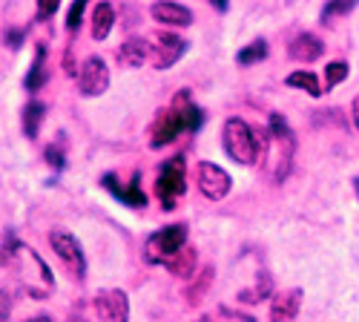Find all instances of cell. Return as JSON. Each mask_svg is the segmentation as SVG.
<instances>
[{
  "mask_svg": "<svg viewBox=\"0 0 359 322\" xmlns=\"http://www.w3.org/2000/svg\"><path fill=\"white\" fill-rule=\"evenodd\" d=\"M187 245V227L184 224H167L161 230H156L153 236L147 239V262L153 265H164V262L178 253Z\"/></svg>",
  "mask_w": 359,
  "mask_h": 322,
  "instance_id": "cell-4",
  "label": "cell"
},
{
  "mask_svg": "<svg viewBox=\"0 0 359 322\" xmlns=\"http://www.w3.org/2000/svg\"><path fill=\"white\" fill-rule=\"evenodd\" d=\"M196 185L201 190L204 199H210V201H222L230 187H233V179H230V173L213 161H201L198 164V173H196Z\"/></svg>",
  "mask_w": 359,
  "mask_h": 322,
  "instance_id": "cell-7",
  "label": "cell"
},
{
  "mask_svg": "<svg viewBox=\"0 0 359 322\" xmlns=\"http://www.w3.org/2000/svg\"><path fill=\"white\" fill-rule=\"evenodd\" d=\"M287 52H290L293 61H299V64H313V61H319V58L325 55V43L316 35L302 32V35H296L290 41V49Z\"/></svg>",
  "mask_w": 359,
  "mask_h": 322,
  "instance_id": "cell-14",
  "label": "cell"
},
{
  "mask_svg": "<svg viewBox=\"0 0 359 322\" xmlns=\"http://www.w3.org/2000/svg\"><path fill=\"white\" fill-rule=\"evenodd\" d=\"M86 4H89V0H75V4L69 6V12H67V29H69V32H78V29H81Z\"/></svg>",
  "mask_w": 359,
  "mask_h": 322,
  "instance_id": "cell-27",
  "label": "cell"
},
{
  "mask_svg": "<svg viewBox=\"0 0 359 322\" xmlns=\"http://www.w3.org/2000/svg\"><path fill=\"white\" fill-rule=\"evenodd\" d=\"M182 133H187L182 109H175V107L161 109L156 115V121H153V130H149V147H153V150L167 147V144H172Z\"/></svg>",
  "mask_w": 359,
  "mask_h": 322,
  "instance_id": "cell-8",
  "label": "cell"
},
{
  "mask_svg": "<svg viewBox=\"0 0 359 322\" xmlns=\"http://www.w3.org/2000/svg\"><path fill=\"white\" fill-rule=\"evenodd\" d=\"M196 322H213V319H207V316H201V319H196Z\"/></svg>",
  "mask_w": 359,
  "mask_h": 322,
  "instance_id": "cell-37",
  "label": "cell"
},
{
  "mask_svg": "<svg viewBox=\"0 0 359 322\" xmlns=\"http://www.w3.org/2000/svg\"><path fill=\"white\" fill-rule=\"evenodd\" d=\"M222 141H224V153L233 161L245 164V167L256 164V133L245 119H227Z\"/></svg>",
  "mask_w": 359,
  "mask_h": 322,
  "instance_id": "cell-2",
  "label": "cell"
},
{
  "mask_svg": "<svg viewBox=\"0 0 359 322\" xmlns=\"http://www.w3.org/2000/svg\"><path fill=\"white\" fill-rule=\"evenodd\" d=\"M149 15L156 18V23H164V26H190L193 23V12L175 0H158L149 9Z\"/></svg>",
  "mask_w": 359,
  "mask_h": 322,
  "instance_id": "cell-13",
  "label": "cell"
},
{
  "mask_svg": "<svg viewBox=\"0 0 359 322\" xmlns=\"http://www.w3.org/2000/svg\"><path fill=\"white\" fill-rule=\"evenodd\" d=\"M149 58H153V46L144 38H130L118 49V61H121V67H130V69L144 67V61H149Z\"/></svg>",
  "mask_w": 359,
  "mask_h": 322,
  "instance_id": "cell-15",
  "label": "cell"
},
{
  "mask_svg": "<svg viewBox=\"0 0 359 322\" xmlns=\"http://www.w3.org/2000/svg\"><path fill=\"white\" fill-rule=\"evenodd\" d=\"M184 190H187V164L182 156H175L161 164L156 179V193L164 204V210H175V199L184 196Z\"/></svg>",
  "mask_w": 359,
  "mask_h": 322,
  "instance_id": "cell-3",
  "label": "cell"
},
{
  "mask_svg": "<svg viewBox=\"0 0 359 322\" xmlns=\"http://www.w3.org/2000/svg\"><path fill=\"white\" fill-rule=\"evenodd\" d=\"M207 4L216 6L219 12H227V9H230V0H207Z\"/></svg>",
  "mask_w": 359,
  "mask_h": 322,
  "instance_id": "cell-33",
  "label": "cell"
},
{
  "mask_svg": "<svg viewBox=\"0 0 359 322\" xmlns=\"http://www.w3.org/2000/svg\"><path fill=\"white\" fill-rule=\"evenodd\" d=\"M93 308L98 314V322H130V297L118 288L98 290Z\"/></svg>",
  "mask_w": 359,
  "mask_h": 322,
  "instance_id": "cell-9",
  "label": "cell"
},
{
  "mask_svg": "<svg viewBox=\"0 0 359 322\" xmlns=\"http://www.w3.org/2000/svg\"><path fill=\"white\" fill-rule=\"evenodd\" d=\"M101 185H104L118 201H124L127 208H135V210H138V208H147V196H144V190H141V175H138V173H133L130 185H121L115 173H107L104 179H101Z\"/></svg>",
  "mask_w": 359,
  "mask_h": 322,
  "instance_id": "cell-11",
  "label": "cell"
},
{
  "mask_svg": "<svg viewBox=\"0 0 359 322\" xmlns=\"http://www.w3.org/2000/svg\"><path fill=\"white\" fill-rule=\"evenodd\" d=\"M69 322H86V319H83V316H72Z\"/></svg>",
  "mask_w": 359,
  "mask_h": 322,
  "instance_id": "cell-36",
  "label": "cell"
},
{
  "mask_svg": "<svg viewBox=\"0 0 359 322\" xmlns=\"http://www.w3.org/2000/svg\"><path fill=\"white\" fill-rule=\"evenodd\" d=\"M196 265H198V253L190 248V245H184L178 253H172L167 262H164V268L172 274V276H182V279H193V274H196Z\"/></svg>",
  "mask_w": 359,
  "mask_h": 322,
  "instance_id": "cell-16",
  "label": "cell"
},
{
  "mask_svg": "<svg viewBox=\"0 0 359 322\" xmlns=\"http://www.w3.org/2000/svg\"><path fill=\"white\" fill-rule=\"evenodd\" d=\"M302 290L299 288H290V290H282L271 300V322H293L299 316V308H302Z\"/></svg>",
  "mask_w": 359,
  "mask_h": 322,
  "instance_id": "cell-12",
  "label": "cell"
},
{
  "mask_svg": "<svg viewBox=\"0 0 359 322\" xmlns=\"http://www.w3.org/2000/svg\"><path fill=\"white\" fill-rule=\"evenodd\" d=\"M9 314H12V302H9L6 297H0V322H6Z\"/></svg>",
  "mask_w": 359,
  "mask_h": 322,
  "instance_id": "cell-32",
  "label": "cell"
},
{
  "mask_svg": "<svg viewBox=\"0 0 359 322\" xmlns=\"http://www.w3.org/2000/svg\"><path fill=\"white\" fill-rule=\"evenodd\" d=\"M293 150H296L293 135L290 138H279L271 130H259L256 133V164L262 161L273 182H282L285 175L290 173Z\"/></svg>",
  "mask_w": 359,
  "mask_h": 322,
  "instance_id": "cell-1",
  "label": "cell"
},
{
  "mask_svg": "<svg viewBox=\"0 0 359 322\" xmlns=\"http://www.w3.org/2000/svg\"><path fill=\"white\" fill-rule=\"evenodd\" d=\"M222 314H224V316H233V319H238V322H256L253 316H248V314H238V311H233V308H222Z\"/></svg>",
  "mask_w": 359,
  "mask_h": 322,
  "instance_id": "cell-31",
  "label": "cell"
},
{
  "mask_svg": "<svg viewBox=\"0 0 359 322\" xmlns=\"http://www.w3.org/2000/svg\"><path fill=\"white\" fill-rule=\"evenodd\" d=\"M187 46L190 43L184 38L161 32V35H156V46H153V58H149V61H153L156 69H170V67H175L184 58Z\"/></svg>",
  "mask_w": 359,
  "mask_h": 322,
  "instance_id": "cell-10",
  "label": "cell"
},
{
  "mask_svg": "<svg viewBox=\"0 0 359 322\" xmlns=\"http://www.w3.org/2000/svg\"><path fill=\"white\" fill-rule=\"evenodd\" d=\"M109 90V69L107 61L98 55H89L78 69V93L83 98H98Z\"/></svg>",
  "mask_w": 359,
  "mask_h": 322,
  "instance_id": "cell-5",
  "label": "cell"
},
{
  "mask_svg": "<svg viewBox=\"0 0 359 322\" xmlns=\"http://www.w3.org/2000/svg\"><path fill=\"white\" fill-rule=\"evenodd\" d=\"M112 26H115V9L109 4H95V9H93V38L107 41Z\"/></svg>",
  "mask_w": 359,
  "mask_h": 322,
  "instance_id": "cell-18",
  "label": "cell"
},
{
  "mask_svg": "<svg viewBox=\"0 0 359 322\" xmlns=\"http://www.w3.org/2000/svg\"><path fill=\"white\" fill-rule=\"evenodd\" d=\"M23 38H26V32H23V29H6V32H4V43L9 46V49H20L23 46Z\"/></svg>",
  "mask_w": 359,
  "mask_h": 322,
  "instance_id": "cell-29",
  "label": "cell"
},
{
  "mask_svg": "<svg viewBox=\"0 0 359 322\" xmlns=\"http://www.w3.org/2000/svg\"><path fill=\"white\" fill-rule=\"evenodd\" d=\"M49 245L57 253V259H61L78 279H83V274H86V256H83L81 242L72 236V233L69 230H52L49 233Z\"/></svg>",
  "mask_w": 359,
  "mask_h": 322,
  "instance_id": "cell-6",
  "label": "cell"
},
{
  "mask_svg": "<svg viewBox=\"0 0 359 322\" xmlns=\"http://www.w3.org/2000/svg\"><path fill=\"white\" fill-rule=\"evenodd\" d=\"M271 297H273V276L267 274V271H262L259 279H256V285H253V290H242V294H238V302L256 305V302L271 300Z\"/></svg>",
  "mask_w": 359,
  "mask_h": 322,
  "instance_id": "cell-20",
  "label": "cell"
},
{
  "mask_svg": "<svg viewBox=\"0 0 359 322\" xmlns=\"http://www.w3.org/2000/svg\"><path fill=\"white\" fill-rule=\"evenodd\" d=\"M213 276H216V271H213V268H204V271L193 279V285L187 288V302H190V305H198V302L204 300L207 288L213 285Z\"/></svg>",
  "mask_w": 359,
  "mask_h": 322,
  "instance_id": "cell-22",
  "label": "cell"
},
{
  "mask_svg": "<svg viewBox=\"0 0 359 322\" xmlns=\"http://www.w3.org/2000/svg\"><path fill=\"white\" fill-rule=\"evenodd\" d=\"M353 124H356V130H359V95L353 98Z\"/></svg>",
  "mask_w": 359,
  "mask_h": 322,
  "instance_id": "cell-34",
  "label": "cell"
},
{
  "mask_svg": "<svg viewBox=\"0 0 359 322\" xmlns=\"http://www.w3.org/2000/svg\"><path fill=\"white\" fill-rule=\"evenodd\" d=\"M285 83L293 86V90H305L311 98H319V95L325 93L322 83H319V78H316L311 69H296V72H290V75L285 78Z\"/></svg>",
  "mask_w": 359,
  "mask_h": 322,
  "instance_id": "cell-19",
  "label": "cell"
},
{
  "mask_svg": "<svg viewBox=\"0 0 359 322\" xmlns=\"http://www.w3.org/2000/svg\"><path fill=\"white\" fill-rule=\"evenodd\" d=\"M57 6H61V0H38V20H49Z\"/></svg>",
  "mask_w": 359,
  "mask_h": 322,
  "instance_id": "cell-30",
  "label": "cell"
},
{
  "mask_svg": "<svg viewBox=\"0 0 359 322\" xmlns=\"http://www.w3.org/2000/svg\"><path fill=\"white\" fill-rule=\"evenodd\" d=\"M267 58V41H253V43H248V46H242L238 49V55H236V61L242 64V67H253V64H259V61H264Z\"/></svg>",
  "mask_w": 359,
  "mask_h": 322,
  "instance_id": "cell-23",
  "label": "cell"
},
{
  "mask_svg": "<svg viewBox=\"0 0 359 322\" xmlns=\"http://www.w3.org/2000/svg\"><path fill=\"white\" fill-rule=\"evenodd\" d=\"M46 161H49L52 167H57V170L67 164V156H64V135H61V141H55L52 147L46 150Z\"/></svg>",
  "mask_w": 359,
  "mask_h": 322,
  "instance_id": "cell-28",
  "label": "cell"
},
{
  "mask_svg": "<svg viewBox=\"0 0 359 322\" xmlns=\"http://www.w3.org/2000/svg\"><path fill=\"white\" fill-rule=\"evenodd\" d=\"M20 242H18V236H15V233L12 230H6L4 233V242H0V268H4V265H12V262L18 259V253H20Z\"/></svg>",
  "mask_w": 359,
  "mask_h": 322,
  "instance_id": "cell-26",
  "label": "cell"
},
{
  "mask_svg": "<svg viewBox=\"0 0 359 322\" xmlns=\"http://www.w3.org/2000/svg\"><path fill=\"white\" fill-rule=\"evenodd\" d=\"M26 322H55V319L46 316V314H41V316H32V319H26Z\"/></svg>",
  "mask_w": 359,
  "mask_h": 322,
  "instance_id": "cell-35",
  "label": "cell"
},
{
  "mask_svg": "<svg viewBox=\"0 0 359 322\" xmlns=\"http://www.w3.org/2000/svg\"><path fill=\"white\" fill-rule=\"evenodd\" d=\"M46 81H49V69H46V46L38 43V46H35V61H32V67H29V75H26L23 86H26L29 93H38V90H43V86H46Z\"/></svg>",
  "mask_w": 359,
  "mask_h": 322,
  "instance_id": "cell-17",
  "label": "cell"
},
{
  "mask_svg": "<svg viewBox=\"0 0 359 322\" xmlns=\"http://www.w3.org/2000/svg\"><path fill=\"white\" fill-rule=\"evenodd\" d=\"M348 64L345 61H331L325 67V75H322V86H325V93H331L334 86H339L345 78H348Z\"/></svg>",
  "mask_w": 359,
  "mask_h": 322,
  "instance_id": "cell-25",
  "label": "cell"
},
{
  "mask_svg": "<svg viewBox=\"0 0 359 322\" xmlns=\"http://www.w3.org/2000/svg\"><path fill=\"white\" fill-rule=\"evenodd\" d=\"M356 4L359 0H327V6L322 9V15H319V20L327 26V23H334L337 18H342V15H351L353 9H356Z\"/></svg>",
  "mask_w": 359,
  "mask_h": 322,
  "instance_id": "cell-24",
  "label": "cell"
},
{
  "mask_svg": "<svg viewBox=\"0 0 359 322\" xmlns=\"http://www.w3.org/2000/svg\"><path fill=\"white\" fill-rule=\"evenodd\" d=\"M353 187H356V193H359V179H353Z\"/></svg>",
  "mask_w": 359,
  "mask_h": 322,
  "instance_id": "cell-38",
  "label": "cell"
},
{
  "mask_svg": "<svg viewBox=\"0 0 359 322\" xmlns=\"http://www.w3.org/2000/svg\"><path fill=\"white\" fill-rule=\"evenodd\" d=\"M43 115H46V104H41V101H29L26 104V109H23V133H26V138H38Z\"/></svg>",
  "mask_w": 359,
  "mask_h": 322,
  "instance_id": "cell-21",
  "label": "cell"
}]
</instances>
